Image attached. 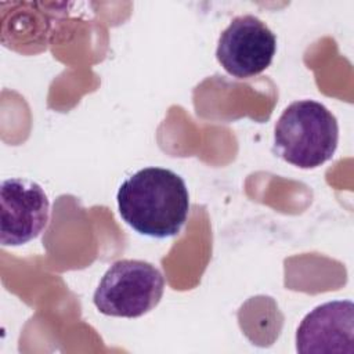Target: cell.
<instances>
[{
	"instance_id": "obj_6",
	"label": "cell",
	"mask_w": 354,
	"mask_h": 354,
	"mask_svg": "<svg viewBox=\"0 0 354 354\" xmlns=\"http://www.w3.org/2000/svg\"><path fill=\"white\" fill-rule=\"evenodd\" d=\"M296 350L310 353H354V304L335 300L317 306L296 330Z\"/></svg>"
},
{
	"instance_id": "obj_4",
	"label": "cell",
	"mask_w": 354,
	"mask_h": 354,
	"mask_svg": "<svg viewBox=\"0 0 354 354\" xmlns=\"http://www.w3.org/2000/svg\"><path fill=\"white\" fill-rule=\"evenodd\" d=\"M277 37L254 15L235 17L221 32L216 58L227 73L238 79L253 77L266 71L275 55Z\"/></svg>"
},
{
	"instance_id": "obj_5",
	"label": "cell",
	"mask_w": 354,
	"mask_h": 354,
	"mask_svg": "<svg viewBox=\"0 0 354 354\" xmlns=\"http://www.w3.org/2000/svg\"><path fill=\"white\" fill-rule=\"evenodd\" d=\"M50 201L35 181L21 177L7 178L0 187V242L19 246L47 227Z\"/></svg>"
},
{
	"instance_id": "obj_3",
	"label": "cell",
	"mask_w": 354,
	"mask_h": 354,
	"mask_svg": "<svg viewBox=\"0 0 354 354\" xmlns=\"http://www.w3.org/2000/svg\"><path fill=\"white\" fill-rule=\"evenodd\" d=\"M163 290L159 268L144 260L122 259L102 275L93 303L104 315L137 318L159 304Z\"/></svg>"
},
{
	"instance_id": "obj_1",
	"label": "cell",
	"mask_w": 354,
	"mask_h": 354,
	"mask_svg": "<svg viewBox=\"0 0 354 354\" xmlns=\"http://www.w3.org/2000/svg\"><path fill=\"white\" fill-rule=\"evenodd\" d=\"M116 199L119 214L127 225L158 239L177 235L189 212L185 181L163 167L136 171L122 183Z\"/></svg>"
},
{
	"instance_id": "obj_2",
	"label": "cell",
	"mask_w": 354,
	"mask_h": 354,
	"mask_svg": "<svg viewBox=\"0 0 354 354\" xmlns=\"http://www.w3.org/2000/svg\"><path fill=\"white\" fill-rule=\"evenodd\" d=\"M339 126L332 112L313 100L295 101L281 113L274 129L275 155L300 169L328 162L337 148Z\"/></svg>"
}]
</instances>
